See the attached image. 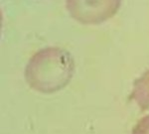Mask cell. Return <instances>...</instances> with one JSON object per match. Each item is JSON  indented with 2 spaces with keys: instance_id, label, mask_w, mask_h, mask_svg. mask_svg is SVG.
<instances>
[{
  "instance_id": "1",
  "label": "cell",
  "mask_w": 149,
  "mask_h": 134,
  "mask_svg": "<svg viewBox=\"0 0 149 134\" xmlns=\"http://www.w3.org/2000/svg\"><path fill=\"white\" fill-rule=\"evenodd\" d=\"M74 72V58L67 50L48 47L29 60L25 68V80L36 92L53 93L69 85Z\"/></svg>"
},
{
  "instance_id": "2",
  "label": "cell",
  "mask_w": 149,
  "mask_h": 134,
  "mask_svg": "<svg viewBox=\"0 0 149 134\" xmlns=\"http://www.w3.org/2000/svg\"><path fill=\"white\" fill-rule=\"evenodd\" d=\"M119 0H69L66 7L74 20L83 24H100L111 18L120 7Z\"/></svg>"
},
{
  "instance_id": "3",
  "label": "cell",
  "mask_w": 149,
  "mask_h": 134,
  "mask_svg": "<svg viewBox=\"0 0 149 134\" xmlns=\"http://www.w3.org/2000/svg\"><path fill=\"white\" fill-rule=\"evenodd\" d=\"M130 99H133L142 110L149 108V70L135 80Z\"/></svg>"
},
{
  "instance_id": "4",
  "label": "cell",
  "mask_w": 149,
  "mask_h": 134,
  "mask_svg": "<svg viewBox=\"0 0 149 134\" xmlns=\"http://www.w3.org/2000/svg\"><path fill=\"white\" fill-rule=\"evenodd\" d=\"M131 134H149V115L144 116L137 121Z\"/></svg>"
}]
</instances>
